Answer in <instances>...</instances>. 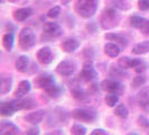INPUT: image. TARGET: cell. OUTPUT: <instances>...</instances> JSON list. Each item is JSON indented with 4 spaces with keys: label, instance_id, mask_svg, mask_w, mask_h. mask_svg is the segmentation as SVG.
I'll use <instances>...</instances> for the list:
<instances>
[{
    "label": "cell",
    "instance_id": "277c9868",
    "mask_svg": "<svg viewBox=\"0 0 149 135\" xmlns=\"http://www.w3.org/2000/svg\"><path fill=\"white\" fill-rule=\"evenodd\" d=\"M72 117L84 123H94L97 118V112L90 108H76L72 112Z\"/></svg>",
    "mask_w": 149,
    "mask_h": 135
},
{
    "label": "cell",
    "instance_id": "52a82bcc",
    "mask_svg": "<svg viewBox=\"0 0 149 135\" xmlns=\"http://www.w3.org/2000/svg\"><path fill=\"white\" fill-rule=\"evenodd\" d=\"M76 70V63L72 60H64L60 62L56 67L57 73H60L63 77H70L75 72Z\"/></svg>",
    "mask_w": 149,
    "mask_h": 135
},
{
    "label": "cell",
    "instance_id": "d4e9b609",
    "mask_svg": "<svg viewBox=\"0 0 149 135\" xmlns=\"http://www.w3.org/2000/svg\"><path fill=\"white\" fill-rule=\"evenodd\" d=\"M13 88V79L10 77H2L0 82V94L6 95Z\"/></svg>",
    "mask_w": 149,
    "mask_h": 135
},
{
    "label": "cell",
    "instance_id": "8fae6325",
    "mask_svg": "<svg viewBox=\"0 0 149 135\" xmlns=\"http://www.w3.org/2000/svg\"><path fill=\"white\" fill-rule=\"evenodd\" d=\"M130 25L141 30L142 34H149V20L142 18L140 16H131L130 17Z\"/></svg>",
    "mask_w": 149,
    "mask_h": 135
},
{
    "label": "cell",
    "instance_id": "2e32d148",
    "mask_svg": "<svg viewBox=\"0 0 149 135\" xmlns=\"http://www.w3.org/2000/svg\"><path fill=\"white\" fill-rule=\"evenodd\" d=\"M80 46V42L76 38H66L62 43V50L66 53L75 52Z\"/></svg>",
    "mask_w": 149,
    "mask_h": 135
},
{
    "label": "cell",
    "instance_id": "4fadbf2b",
    "mask_svg": "<svg viewBox=\"0 0 149 135\" xmlns=\"http://www.w3.org/2000/svg\"><path fill=\"white\" fill-rule=\"evenodd\" d=\"M37 60L40 64H44V65L51 64L54 60V55H53L51 49L49 47H42L40 50H38Z\"/></svg>",
    "mask_w": 149,
    "mask_h": 135
},
{
    "label": "cell",
    "instance_id": "ba28073f",
    "mask_svg": "<svg viewBox=\"0 0 149 135\" xmlns=\"http://www.w3.org/2000/svg\"><path fill=\"white\" fill-rule=\"evenodd\" d=\"M97 77V72L92 62H86L83 64V68L80 73V78L84 81H93Z\"/></svg>",
    "mask_w": 149,
    "mask_h": 135
},
{
    "label": "cell",
    "instance_id": "7bdbcfd3",
    "mask_svg": "<svg viewBox=\"0 0 149 135\" xmlns=\"http://www.w3.org/2000/svg\"><path fill=\"white\" fill-rule=\"evenodd\" d=\"M68 1H70V0H62L63 5H67V4H68Z\"/></svg>",
    "mask_w": 149,
    "mask_h": 135
},
{
    "label": "cell",
    "instance_id": "74e56055",
    "mask_svg": "<svg viewBox=\"0 0 149 135\" xmlns=\"http://www.w3.org/2000/svg\"><path fill=\"white\" fill-rule=\"evenodd\" d=\"M39 134H40V129L36 125H34V126H31L30 128H28L27 132H26V135H39Z\"/></svg>",
    "mask_w": 149,
    "mask_h": 135
},
{
    "label": "cell",
    "instance_id": "7402d4cb",
    "mask_svg": "<svg viewBox=\"0 0 149 135\" xmlns=\"http://www.w3.org/2000/svg\"><path fill=\"white\" fill-rule=\"evenodd\" d=\"M122 51V49L116 43H107L104 45V53L110 58H117Z\"/></svg>",
    "mask_w": 149,
    "mask_h": 135
},
{
    "label": "cell",
    "instance_id": "b9f144b4",
    "mask_svg": "<svg viewBox=\"0 0 149 135\" xmlns=\"http://www.w3.org/2000/svg\"><path fill=\"white\" fill-rule=\"evenodd\" d=\"M46 135H64V132L62 129H55V131H52V132L47 133Z\"/></svg>",
    "mask_w": 149,
    "mask_h": 135
},
{
    "label": "cell",
    "instance_id": "cb8c5ba5",
    "mask_svg": "<svg viewBox=\"0 0 149 135\" xmlns=\"http://www.w3.org/2000/svg\"><path fill=\"white\" fill-rule=\"evenodd\" d=\"M33 14V10L30 8H20L14 13V18L17 22H24L27 18H29Z\"/></svg>",
    "mask_w": 149,
    "mask_h": 135
},
{
    "label": "cell",
    "instance_id": "7c38bea8",
    "mask_svg": "<svg viewBox=\"0 0 149 135\" xmlns=\"http://www.w3.org/2000/svg\"><path fill=\"white\" fill-rule=\"evenodd\" d=\"M67 116H68V112L63 109V108H55L53 110L52 115L49 117V125H56V124H63L67 120Z\"/></svg>",
    "mask_w": 149,
    "mask_h": 135
},
{
    "label": "cell",
    "instance_id": "9a60e30c",
    "mask_svg": "<svg viewBox=\"0 0 149 135\" xmlns=\"http://www.w3.org/2000/svg\"><path fill=\"white\" fill-rule=\"evenodd\" d=\"M46 117V112L44 109H39V110H36V112H29L28 115L25 116V120L29 124H33V125H37L39 123H42L44 118Z\"/></svg>",
    "mask_w": 149,
    "mask_h": 135
},
{
    "label": "cell",
    "instance_id": "8d00e7d4",
    "mask_svg": "<svg viewBox=\"0 0 149 135\" xmlns=\"http://www.w3.org/2000/svg\"><path fill=\"white\" fill-rule=\"evenodd\" d=\"M138 7L140 10H149V0H139L138 1Z\"/></svg>",
    "mask_w": 149,
    "mask_h": 135
},
{
    "label": "cell",
    "instance_id": "4316f807",
    "mask_svg": "<svg viewBox=\"0 0 149 135\" xmlns=\"http://www.w3.org/2000/svg\"><path fill=\"white\" fill-rule=\"evenodd\" d=\"M14 42H15V37L13 33H7L3 35L2 37V45L7 51H11L14 47Z\"/></svg>",
    "mask_w": 149,
    "mask_h": 135
},
{
    "label": "cell",
    "instance_id": "1f68e13d",
    "mask_svg": "<svg viewBox=\"0 0 149 135\" xmlns=\"http://www.w3.org/2000/svg\"><path fill=\"white\" fill-rule=\"evenodd\" d=\"M110 75L113 78H117V77L118 78H125L126 75H128V73L126 72V69H123V68H121L119 65L118 68H112Z\"/></svg>",
    "mask_w": 149,
    "mask_h": 135
},
{
    "label": "cell",
    "instance_id": "836d02e7",
    "mask_svg": "<svg viewBox=\"0 0 149 135\" xmlns=\"http://www.w3.org/2000/svg\"><path fill=\"white\" fill-rule=\"evenodd\" d=\"M137 100H149V86L141 89L137 95Z\"/></svg>",
    "mask_w": 149,
    "mask_h": 135
},
{
    "label": "cell",
    "instance_id": "6da1fadb",
    "mask_svg": "<svg viewBox=\"0 0 149 135\" xmlns=\"http://www.w3.org/2000/svg\"><path fill=\"white\" fill-rule=\"evenodd\" d=\"M120 22V14L114 8H108L102 13L100 24L103 30H112L118 26Z\"/></svg>",
    "mask_w": 149,
    "mask_h": 135
},
{
    "label": "cell",
    "instance_id": "5bb4252c",
    "mask_svg": "<svg viewBox=\"0 0 149 135\" xmlns=\"http://www.w3.org/2000/svg\"><path fill=\"white\" fill-rule=\"evenodd\" d=\"M19 131V127L11 122L2 120L0 124V135H17Z\"/></svg>",
    "mask_w": 149,
    "mask_h": 135
},
{
    "label": "cell",
    "instance_id": "603a6c76",
    "mask_svg": "<svg viewBox=\"0 0 149 135\" xmlns=\"http://www.w3.org/2000/svg\"><path fill=\"white\" fill-rule=\"evenodd\" d=\"M28 65H29V59H28V56H26V55H20V56L17 59V61H16L15 68L18 72L24 73V72H26V71L28 70Z\"/></svg>",
    "mask_w": 149,
    "mask_h": 135
},
{
    "label": "cell",
    "instance_id": "e0dca14e",
    "mask_svg": "<svg viewBox=\"0 0 149 135\" xmlns=\"http://www.w3.org/2000/svg\"><path fill=\"white\" fill-rule=\"evenodd\" d=\"M142 61L140 59H132L129 56H123L119 60V65L123 69H136Z\"/></svg>",
    "mask_w": 149,
    "mask_h": 135
},
{
    "label": "cell",
    "instance_id": "3957f363",
    "mask_svg": "<svg viewBox=\"0 0 149 135\" xmlns=\"http://www.w3.org/2000/svg\"><path fill=\"white\" fill-rule=\"evenodd\" d=\"M36 44V36L29 27H25L19 33V46L24 51H28Z\"/></svg>",
    "mask_w": 149,
    "mask_h": 135
},
{
    "label": "cell",
    "instance_id": "d6a6232c",
    "mask_svg": "<svg viewBox=\"0 0 149 135\" xmlns=\"http://www.w3.org/2000/svg\"><path fill=\"white\" fill-rule=\"evenodd\" d=\"M146 77L145 75H137V77H134V80H132V82H131V86H132V88H138V87H141V86H143L145 84V82H146Z\"/></svg>",
    "mask_w": 149,
    "mask_h": 135
},
{
    "label": "cell",
    "instance_id": "484cf974",
    "mask_svg": "<svg viewBox=\"0 0 149 135\" xmlns=\"http://www.w3.org/2000/svg\"><path fill=\"white\" fill-rule=\"evenodd\" d=\"M132 53L136 55H141V54L149 53V41H145V42L136 44L132 49Z\"/></svg>",
    "mask_w": 149,
    "mask_h": 135
},
{
    "label": "cell",
    "instance_id": "9c48e42d",
    "mask_svg": "<svg viewBox=\"0 0 149 135\" xmlns=\"http://www.w3.org/2000/svg\"><path fill=\"white\" fill-rule=\"evenodd\" d=\"M13 104L15 106L16 110H26L35 108L37 106V101L33 98H17L13 100Z\"/></svg>",
    "mask_w": 149,
    "mask_h": 135
},
{
    "label": "cell",
    "instance_id": "e575fe53",
    "mask_svg": "<svg viewBox=\"0 0 149 135\" xmlns=\"http://www.w3.org/2000/svg\"><path fill=\"white\" fill-rule=\"evenodd\" d=\"M60 14H61V7L60 6H55V7L51 8V9L48 10L47 16H48L49 18H56Z\"/></svg>",
    "mask_w": 149,
    "mask_h": 135
},
{
    "label": "cell",
    "instance_id": "d590c367",
    "mask_svg": "<svg viewBox=\"0 0 149 135\" xmlns=\"http://www.w3.org/2000/svg\"><path fill=\"white\" fill-rule=\"evenodd\" d=\"M138 125L143 128H149V120L145 117V116H139L138 117Z\"/></svg>",
    "mask_w": 149,
    "mask_h": 135
},
{
    "label": "cell",
    "instance_id": "ac0fdd59",
    "mask_svg": "<svg viewBox=\"0 0 149 135\" xmlns=\"http://www.w3.org/2000/svg\"><path fill=\"white\" fill-rule=\"evenodd\" d=\"M31 90V84L28 80H22L19 84H18V88L15 91V96L16 98H24L28 92Z\"/></svg>",
    "mask_w": 149,
    "mask_h": 135
},
{
    "label": "cell",
    "instance_id": "8992f818",
    "mask_svg": "<svg viewBox=\"0 0 149 135\" xmlns=\"http://www.w3.org/2000/svg\"><path fill=\"white\" fill-rule=\"evenodd\" d=\"M63 34L62 27L57 22H46L44 26V34H43V39H51V38L60 37Z\"/></svg>",
    "mask_w": 149,
    "mask_h": 135
},
{
    "label": "cell",
    "instance_id": "4dcf8cb0",
    "mask_svg": "<svg viewBox=\"0 0 149 135\" xmlns=\"http://www.w3.org/2000/svg\"><path fill=\"white\" fill-rule=\"evenodd\" d=\"M71 133L72 135H86V127L82 124L76 123L71 128Z\"/></svg>",
    "mask_w": 149,
    "mask_h": 135
},
{
    "label": "cell",
    "instance_id": "f6af8a7d",
    "mask_svg": "<svg viewBox=\"0 0 149 135\" xmlns=\"http://www.w3.org/2000/svg\"><path fill=\"white\" fill-rule=\"evenodd\" d=\"M10 1H17V0H10Z\"/></svg>",
    "mask_w": 149,
    "mask_h": 135
},
{
    "label": "cell",
    "instance_id": "30bf717a",
    "mask_svg": "<svg viewBox=\"0 0 149 135\" xmlns=\"http://www.w3.org/2000/svg\"><path fill=\"white\" fill-rule=\"evenodd\" d=\"M54 83H55V78H54V75L52 73H48V72L40 73V75L35 78V84L37 86L38 88L46 89L49 86L54 84Z\"/></svg>",
    "mask_w": 149,
    "mask_h": 135
},
{
    "label": "cell",
    "instance_id": "83f0119b",
    "mask_svg": "<svg viewBox=\"0 0 149 135\" xmlns=\"http://www.w3.org/2000/svg\"><path fill=\"white\" fill-rule=\"evenodd\" d=\"M71 91H72L73 97H74L75 99H77V100H83V99L86 98L85 91H84L81 87H79V84H75L73 87L71 86Z\"/></svg>",
    "mask_w": 149,
    "mask_h": 135
},
{
    "label": "cell",
    "instance_id": "44dd1931",
    "mask_svg": "<svg viewBox=\"0 0 149 135\" xmlns=\"http://www.w3.org/2000/svg\"><path fill=\"white\" fill-rule=\"evenodd\" d=\"M15 112H17V110H16L13 101H3V103H1V105H0V114H1V116L9 117V116H13Z\"/></svg>",
    "mask_w": 149,
    "mask_h": 135
},
{
    "label": "cell",
    "instance_id": "ffe728a7",
    "mask_svg": "<svg viewBox=\"0 0 149 135\" xmlns=\"http://www.w3.org/2000/svg\"><path fill=\"white\" fill-rule=\"evenodd\" d=\"M45 90V92H46V95L48 96L49 98H53V99H57V98H60L62 95H63V92H64V89L61 87V86H57V84H52V86H49L48 88H46Z\"/></svg>",
    "mask_w": 149,
    "mask_h": 135
},
{
    "label": "cell",
    "instance_id": "60d3db41",
    "mask_svg": "<svg viewBox=\"0 0 149 135\" xmlns=\"http://www.w3.org/2000/svg\"><path fill=\"white\" fill-rule=\"evenodd\" d=\"M146 68H147V65H146V63H145V62L142 61L141 63H140V64H139L138 67H137L136 69H134V71H136L137 73H141V72H143V71L146 70Z\"/></svg>",
    "mask_w": 149,
    "mask_h": 135
},
{
    "label": "cell",
    "instance_id": "ee69618b",
    "mask_svg": "<svg viewBox=\"0 0 149 135\" xmlns=\"http://www.w3.org/2000/svg\"><path fill=\"white\" fill-rule=\"evenodd\" d=\"M128 135H138L137 133H134V132H132V133H129Z\"/></svg>",
    "mask_w": 149,
    "mask_h": 135
},
{
    "label": "cell",
    "instance_id": "7a4b0ae2",
    "mask_svg": "<svg viewBox=\"0 0 149 135\" xmlns=\"http://www.w3.org/2000/svg\"><path fill=\"white\" fill-rule=\"evenodd\" d=\"M75 10L82 18H90L97 11L95 0H79L75 5Z\"/></svg>",
    "mask_w": 149,
    "mask_h": 135
},
{
    "label": "cell",
    "instance_id": "d6986e66",
    "mask_svg": "<svg viewBox=\"0 0 149 135\" xmlns=\"http://www.w3.org/2000/svg\"><path fill=\"white\" fill-rule=\"evenodd\" d=\"M105 38L108 41H111L112 43H116L121 47H126L128 45V39L123 35H120V34H114V33H109V34H105Z\"/></svg>",
    "mask_w": 149,
    "mask_h": 135
},
{
    "label": "cell",
    "instance_id": "ab89813d",
    "mask_svg": "<svg viewBox=\"0 0 149 135\" xmlns=\"http://www.w3.org/2000/svg\"><path fill=\"white\" fill-rule=\"evenodd\" d=\"M90 135H108V133L105 132L103 128H95L91 132Z\"/></svg>",
    "mask_w": 149,
    "mask_h": 135
},
{
    "label": "cell",
    "instance_id": "5b68a950",
    "mask_svg": "<svg viewBox=\"0 0 149 135\" xmlns=\"http://www.w3.org/2000/svg\"><path fill=\"white\" fill-rule=\"evenodd\" d=\"M101 88L107 91L108 94H117V95H122L125 92V86L120 82L119 80L110 78L105 79L101 82Z\"/></svg>",
    "mask_w": 149,
    "mask_h": 135
},
{
    "label": "cell",
    "instance_id": "f546056e",
    "mask_svg": "<svg viewBox=\"0 0 149 135\" xmlns=\"http://www.w3.org/2000/svg\"><path fill=\"white\" fill-rule=\"evenodd\" d=\"M104 101L109 107H116L119 103V95L117 94H108L104 97Z\"/></svg>",
    "mask_w": 149,
    "mask_h": 135
},
{
    "label": "cell",
    "instance_id": "f1b7e54d",
    "mask_svg": "<svg viewBox=\"0 0 149 135\" xmlns=\"http://www.w3.org/2000/svg\"><path fill=\"white\" fill-rule=\"evenodd\" d=\"M114 115L118 116L120 118H127L129 116V112H128V108L126 107V105L123 104H118V105L114 107Z\"/></svg>",
    "mask_w": 149,
    "mask_h": 135
},
{
    "label": "cell",
    "instance_id": "f35d334b",
    "mask_svg": "<svg viewBox=\"0 0 149 135\" xmlns=\"http://www.w3.org/2000/svg\"><path fill=\"white\" fill-rule=\"evenodd\" d=\"M138 104L141 109H143L146 112H149V100H139Z\"/></svg>",
    "mask_w": 149,
    "mask_h": 135
}]
</instances>
